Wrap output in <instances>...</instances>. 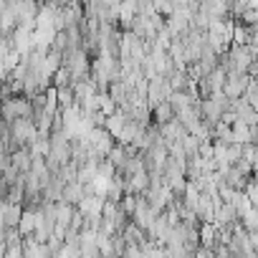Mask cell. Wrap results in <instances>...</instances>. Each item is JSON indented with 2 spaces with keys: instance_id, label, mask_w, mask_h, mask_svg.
I'll return each instance as SVG.
<instances>
[{
  "instance_id": "obj_19",
  "label": "cell",
  "mask_w": 258,
  "mask_h": 258,
  "mask_svg": "<svg viewBox=\"0 0 258 258\" xmlns=\"http://www.w3.org/2000/svg\"><path fill=\"white\" fill-rule=\"evenodd\" d=\"M172 116H175V114H172V109H170V104H167V101H162V104L152 106V124H155V126H160V124L170 121Z\"/></svg>"
},
{
  "instance_id": "obj_5",
  "label": "cell",
  "mask_w": 258,
  "mask_h": 258,
  "mask_svg": "<svg viewBox=\"0 0 258 258\" xmlns=\"http://www.w3.org/2000/svg\"><path fill=\"white\" fill-rule=\"evenodd\" d=\"M157 218V213L145 203V198L142 195H137V205H135V213H132V218H129V223H132V225H137L142 233L152 225V220Z\"/></svg>"
},
{
  "instance_id": "obj_23",
  "label": "cell",
  "mask_w": 258,
  "mask_h": 258,
  "mask_svg": "<svg viewBox=\"0 0 258 258\" xmlns=\"http://www.w3.org/2000/svg\"><path fill=\"white\" fill-rule=\"evenodd\" d=\"M99 111H101L104 116H111V114L116 111V104L106 96V91H101V94H99Z\"/></svg>"
},
{
  "instance_id": "obj_27",
  "label": "cell",
  "mask_w": 258,
  "mask_h": 258,
  "mask_svg": "<svg viewBox=\"0 0 258 258\" xmlns=\"http://www.w3.org/2000/svg\"><path fill=\"white\" fill-rule=\"evenodd\" d=\"M198 147H200V142H198L195 137L187 135V137L182 140V152H185V157H195V155H198Z\"/></svg>"
},
{
  "instance_id": "obj_20",
  "label": "cell",
  "mask_w": 258,
  "mask_h": 258,
  "mask_svg": "<svg viewBox=\"0 0 258 258\" xmlns=\"http://www.w3.org/2000/svg\"><path fill=\"white\" fill-rule=\"evenodd\" d=\"M74 210H76V208H71V205H66V203H56V225L69 228V223H71V218H74Z\"/></svg>"
},
{
  "instance_id": "obj_11",
  "label": "cell",
  "mask_w": 258,
  "mask_h": 258,
  "mask_svg": "<svg viewBox=\"0 0 258 258\" xmlns=\"http://www.w3.org/2000/svg\"><path fill=\"white\" fill-rule=\"evenodd\" d=\"M31 155H28V150L26 147H18L16 152H11V167L18 172V175H28V170H31Z\"/></svg>"
},
{
  "instance_id": "obj_26",
  "label": "cell",
  "mask_w": 258,
  "mask_h": 258,
  "mask_svg": "<svg viewBox=\"0 0 258 258\" xmlns=\"http://www.w3.org/2000/svg\"><path fill=\"white\" fill-rule=\"evenodd\" d=\"M21 61H23V58H21V56H18V53H16L13 48H11V51H8V56L3 58V69H6V74H11V71H16V66H18Z\"/></svg>"
},
{
  "instance_id": "obj_21",
  "label": "cell",
  "mask_w": 258,
  "mask_h": 258,
  "mask_svg": "<svg viewBox=\"0 0 258 258\" xmlns=\"http://www.w3.org/2000/svg\"><path fill=\"white\" fill-rule=\"evenodd\" d=\"M56 91V104H58V111H63V109H69V106H74L76 101H74V91H71V86H63V89H53Z\"/></svg>"
},
{
  "instance_id": "obj_16",
  "label": "cell",
  "mask_w": 258,
  "mask_h": 258,
  "mask_svg": "<svg viewBox=\"0 0 258 258\" xmlns=\"http://www.w3.org/2000/svg\"><path fill=\"white\" fill-rule=\"evenodd\" d=\"M21 215H23V205L6 203V208H3V225L16 230V228H18V220H21Z\"/></svg>"
},
{
  "instance_id": "obj_2",
  "label": "cell",
  "mask_w": 258,
  "mask_h": 258,
  "mask_svg": "<svg viewBox=\"0 0 258 258\" xmlns=\"http://www.w3.org/2000/svg\"><path fill=\"white\" fill-rule=\"evenodd\" d=\"M13 119H31V99L21 96H3L0 101V121L11 124Z\"/></svg>"
},
{
  "instance_id": "obj_6",
  "label": "cell",
  "mask_w": 258,
  "mask_h": 258,
  "mask_svg": "<svg viewBox=\"0 0 258 258\" xmlns=\"http://www.w3.org/2000/svg\"><path fill=\"white\" fill-rule=\"evenodd\" d=\"M157 132H160V140L165 142V145H180L185 137H187V132L182 129V124L172 116L170 121H165V124H160L157 126Z\"/></svg>"
},
{
  "instance_id": "obj_18",
  "label": "cell",
  "mask_w": 258,
  "mask_h": 258,
  "mask_svg": "<svg viewBox=\"0 0 258 258\" xmlns=\"http://www.w3.org/2000/svg\"><path fill=\"white\" fill-rule=\"evenodd\" d=\"M26 150H28L31 157H46V155H48V137L36 135V137L26 145Z\"/></svg>"
},
{
  "instance_id": "obj_9",
  "label": "cell",
  "mask_w": 258,
  "mask_h": 258,
  "mask_svg": "<svg viewBox=\"0 0 258 258\" xmlns=\"http://www.w3.org/2000/svg\"><path fill=\"white\" fill-rule=\"evenodd\" d=\"M200 99L198 96H190L187 91H172L170 96H167V104H170V109H172V114H177V111H182V109H187V106H195Z\"/></svg>"
},
{
  "instance_id": "obj_4",
  "label": "cell",
  "mask_w": 258,
  "mask_h": 258,
  "mask_svg": "<svg viewBox=\"0 0 258 258\" xmlns=\"http://www.w3.org/2000/svg\"><path fill=\"white\" fill-rule=\"evenodd\" d=\"M170 94H172V89H170V84H167L165 76H157V79L147 81V104H150V109L157 106V104H162V101H167Z\"/></svg>"
},
{
  "instance_id": "obj_17",
  "label": "cell",
  "mask_w": 258,
  "mask_h": 258,
  "mask_svg": "<svg viewBox=\"0 0 258 258\" xmlns=\"http://www.w3.org/2000/svg\"><path fill=\"white\" fill-rule=\"evenodd\" d=\"M61 69V53L56 51H46V58H43V79H53V74Z\"/></svg>"
},
{
  "instance_id": "obj_25",
  "label": "cell",
  "mask_w": 258,
  "mask_h": 258,
  "mask_svg": "<svg viewBox=\"0 0 258 258\" xmlns=\"http://www.w3.org/2000/svg\"><path fill=\"white\" fill-rule=\"evenodd\" d=\"M0 258H23V245H21V240L18 243H8L6 248H3V255Z\"/></svg>"
},
{
  "instance_id": "obj_28",
  "label": "cell",
  "mask_w": 258,
  "mask_h": 258,
  "mask_svg": "<svg viewBox=\"0 0 258 258\" xmlns=\"http://www.w3.org/2000/svg\"><path fill=\"white\" fill-rule=\"evenodd\" d=\"M3 208H6V200H0V235H3L6 225H3Z\"/></svg>"
},
{
  "instance_id": "obj_13",
  "label": "cell",
  "mask_w": 258,
  "mask_h": 258,
  "mask_svg": "<svg viewBox=\"0 0 258 258\" xmlns=\"http://www.w3.org/2000/svg\"><path fill=\"white\" fill-rule=\"evenodd\" d=\"M71 91H74V101H76V104H81L84 99H89V96H94V94H99L96 86L91 84V79H84V81L71 84Z\"/></svg>"
},
{
  "instance_id": "obj_7",
  "label": "cell",
  "mask_w": 258,
  "mask_h": 258,
  "mask_svg": "<svg viewBox=\"0 0 258 258\" xmlns=\"http://www.w3.org/2000/svg\"><path fill=\"white\" fill-rule=\"evenodd\" d=\"M198 11L208 21H225L228 18V3L225 0H205V3H198Z\"/></svg>"
},
{
  "instance_id": "obj_22",
  "label": "cell",
  "mask_w": 258,
  "mask_h": 258,
  "mask_svg": "<svg viewBox=\"0 0 258 258\" xmlns=\"http://www.w3.org/2000/svg\"><path fill=\"white\" fill-rule=\"evenodd\" d=\"M94 177H96V162H86L84 167L76 170V182H81V185H89Z\"/></svg>"
},
{
  "instance_id": "obj_1",
  "label": "cell",
  "mask_w": 258,
  "mask_h": 258,
  "mask_svg": "<svg viewBox=\"0 0 258 258\" xmlns=\"http://www.w3.org/2000/svg\"><path fill=\"white\" fill-rule=\"evenodd\" d=\"M230 36H233V21H230V18H225V21H210V26L205 28V43H208V48H213L218 56L228 51Z\"/></svg>"
},
{
  "instance_id": "obj_8",
  "label": "cell",
  "mask_w": 258,
  "mask_h": 258,
  "mask_svg": "<svg viewBox=\"0 0 258 258\" xmlns=\"http://www.w3.org/2000/svg\"><path fill=\"white\" fill-rule=\"evenodd\" d=\"M132 155H140L135 147H121V145H114L111 150H109V155H106V162L116 170V175H119V170L124 167V162H126V157H132Z\"/></svg>"
},
{
  "instance_id": "obj_10",
  "label": "cell",
  "mask_w": 258,
  "mask_h": 258,
  "mask_svg": "<svg viewBox=\"0 0 258 258\" xmlns=\"http://www.w3.org/2000/svg\"><path fill=\"white\" fill-rule=\"evenodd\" d=\"M81 198H84V185L74 180V182H66V185H63V190H61V200H58V203H66V205L76 208Z\"/></svg>"
},
{
  "instance_id": "obj_29",
  "label": "cell",
  "mask_w": 258,
  "mask_h": 258,
  "mask_svg": "<svg viewBox=\"0 0 258 258\" xmlns=\"http://www.w3.org/2000/svg\"><path fill=\"white\" fill-rule=\"evenodd\" d=\"M0 101H3V81H0Z\"/></svg>"
},
{
  "instance_id": "obj_12",
  "label": "cell",
  "mask_w": 258,
  "mask_h": 258,
  "mask_svg": "<svg viewBox=\"0 0 258 258\" xmlns=\"http://www.w3.org/2000/svg\"><path fill=\"white\" fill-rule=\"evenodd\" d=\"M124 124H126V116H124V114H121L119 109H116V111H114L111 116H106V119H104V129L109 132V137H111L114 142H116V137L121 135Z\"/></svg>"
},
{
  "instance_id": "obj_14",
  "label": "cell",
  "mask_w": 258,
  "mask_h": 258,
  "mask_svg": "<svg viewBox=\"0 0 258 258\" xmlns=\"http://www.w3.org/2000/svg\"><path fill=\"white\" fill-rule=\"evenodd\" d=\"M86 162H91V157H89V150H86L84 140H74L71 142V165L84 167Z\"/></svg>"
},
{
  "instance_id": "obj_24",
  "label": "cell",
  "mask_w": 258,
  "mask_h": 258,
  "mask_svg": "<svg viewBox=\"0 0 258 258\" xmlns=\"http://www.w3.org/2000/svg\"><path fill=\"white\" fill-rule=\"evenodd\" d=\"M116 175V170L106 162V160H101V162H96V177H101V180H111Z\"/></svg>"
},
{
  "instance_id": "obj_3",
  "label": "cell",
  "mask_w": 258,
  "mask_h": 258,
  "mask_svg": "<svg viewBox=\"0 0 258 258\" xmlns=\"http://www.w3.org/2000/svg\"><path fill=\"white\" fill-rule=\"evenodd\" d=\"M248 81H250V76H245V74H225V81H223L220 94H223L228 101H235V99L243 96Z\"/></svg>"
},
{
  "instance_id": "obj_15",
  "label": "cell",
  "mask_w": 258,
  "mask_h": 258,
  "mask_svg": "<svg viewBox=\"0 0 258 258\" xmlns=\"http://www.w3.org/2000/svg\"><path fill=\"white\" fill-rule=\"evenodd\" d=\"M106 96L116 104V109L119 106H124V101H126V96H129V89L121 84V81H111L109 86H106Z\"/></svg>"
}]
</instances>
